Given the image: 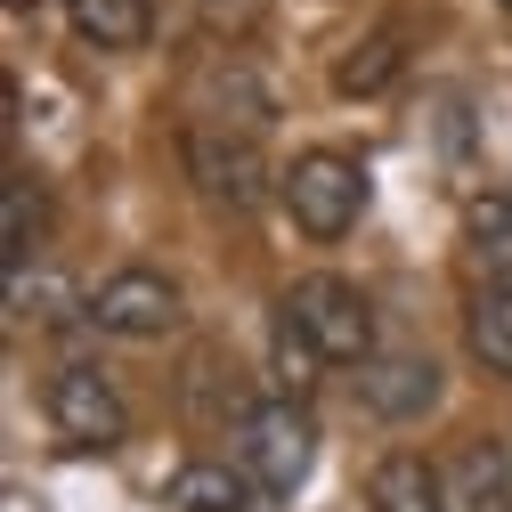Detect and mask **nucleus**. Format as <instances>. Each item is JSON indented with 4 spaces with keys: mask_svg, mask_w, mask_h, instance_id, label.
I'll return each mask as SVG.
<instances>
[{
    "mask_svg": "<svg viewBox=\"0 0 512 512\" xmlns=\"http://www.w3.org/2000/svg\"><path fill=\"white\" fill-rule=\"evenodd\" d=\"M464 261L488 285H512V196H472V212H464Z\"/></svg>",
    "mask_w": 512,
    "mask_h": 512,
    "instance_id": "nucleus-13",
    "label": "nucleus"
},
{
    "mask_svg": "<svg viewBox=\"0 0 512 512\" xmlns=\"http://www.w3.org/2000/svg\"><path fill=\"white\" fill-rule=\"evenodd\" d=\"M9 309L17 317H90V293H74L57 269H9Z\"/></svg>",
    "mask_w": 512,
    "mask_h": 512,
    "instance_id": "nucleus-16",
    "label": "nucleus"
},
{
    "mask_svg": "<svg viewBox=\"0 0 512 512\" xmlns=\"http://www.w3.org/2000/svg\"><path fill=\"white\" fill-rule=\"evenodd\" d=\"M0 236H9V269H33V236H41V196L25 179H9L0 196Z\"/></svg>",
    "mask_w": 512,
    "mask_h": 512,
    "instance_id": "nucleus-18",
    "label": "nucleus"
},
{
    "mask_svg": "<svg viewBox=\"0 0 512 512\" xmlns=\"http://www.w3.org/2000/svg\"><path fill=\"white\" fill-rule=\"evenodd\" d=\"M496 9H504V17H512V0H496Z\"/></svg>",
    "mask_w": 512,
    "mask_h": 512,
    "instance_id": "nucleus-20",
    "label": "nucleus"
},
{
    "mask_svg": "<svg viewBox=\"0 0 512 512\" xmlns=\"http://www.w3.org/2000/svg\"><path fill=\"white\" fill-rule=\"evenodd\" d=\"M66 25H74L90 49H147L155 0H66Z\"/></svg>",
    "mask_w": 512,
    "mask_h": 512,
    "instance_id": "nucleus-12",
    "label": "nucleus"
},
{
    "mask_svg": "<svg viewBox=\"0 0 512 512\" xmlns=\"http://www.w3.org/2000/svg\"><path fill=\"white\" fill-rule=\"evenodd\" d=\"M187 98H196V114L220 122V131H252L261 139L277 122V82L252 66V49H204L196 74H187Z\"/></svg>",
    "mask_w": 512,
    "mask_h": 512,
    "instance_id": "nucleus-6",
    "label": "nucleus"
},
{
    "mask_svg": "<svg viewBox=\"0 0 512 512\" xmlns=\"http://www.w3.org/2000/svg\"><path fill=\"white\" fill-rule=\"evenodd\" d=\"M252 472H236V464H220V456H196V464H179L171 472V504L179 512H252Z\"/></svg>",
    "mask_w": 512,
    "mask_h": 512,
    "instance_id": "nucleus-11",
    "label": "nucleus"
},
{
    "mask_svg": "<svg viewBox=\"0 0 512 512\" xmlns=\"http://www.w3.org/2000/svg\"><path fill=\"white\" fill-rule=\"evenodd\" d=\"M447 504L456 512H512V447L504 439H464L447 464Z\"/></svg>",
    "mask_w": 512,
    "mask_h": 512,
    "instance_id": "nucleus-9",
    "label": "nucleus"
},
{
    "mask_svg": "<svg viewBox=\"0 0 512 512\" xmlns=\"http://www.w3.org/2000/svg\"><path fill=\"white\" fill-rule=\"evenodd\" d=\"M366 504L374 512H456L447 504V472H431L415 447H391V456L366 472Z\"/></svg>",
    "mask_w": 512,
    "mask_h": 512,
    "instance_id": "nucleus-10",
    "label": "nucleus"
},
{
    "mask_svg": "<svg viewBox=\"0 0 512 512\" xmlns=\"http://www.w3.org/2000/svg\"><path fill=\"white\" fill-rule=\"evenodd\" d=\"M196 17H204V33L220 49H244L252 33L269 25V0H196Z\"/></svg>",
    "mask_w": 512,
    "mask_h": 512,
    "instance_id": "nucleus-19",
    "label": "nucleus"
},
{
    "mask_svg": "<svg viewBox=\"0 0 512 512\" xmlns=\"http://www.w3.org/2000/svg\"><path fill=\"white\" fill-rule=\"evenodd\" d=\"M90 326L114 334V342H171V334L187 326V293H179V277H163V269H147V261L106 269V277L90 285Z\"/></svg>",
    "mask_w": 512,
    "mask_h": 512,
    "instance_id": "nucleus-3",
    "label": "nucleus"
},
{
    "mask_svg": "<svg viewBox=\"0 0 512 512\" xmlns=\"http://www.w3.org/2000/svg\"><path fill=\"white\" fill-rule=\"evenodd\" d=\"M179 155H187V179H196V196L212 212H261L277 196V179H285V171H269L252 131H220V122H187Z\"/></svg>",
    "mask_w": 512,
    "mask_h": 512,
    "instance_id": "nucleus-2",
    "label": "nucleus"
},
{
    "mask_svg": "<svg viewBox=\"0 0 512 512\" xmlns=\"http://www.w3.org/2000/svg\"><path fill=\"white\" fill-rule=\"evenodd\" d=\"M277 204L293 212V228H301L309 244H334V236H350L358 212H366V163L342 155V147H301V155L285 163V179H277Z\"/></svg>",
    "mask_w": 512,
    "mask_h": 512,
    "instance_id": "nucleus-1",
    "label": "nucleus"
},
{
    "mask_svg": "<svg viewBox=\"0 0 512 512\" xmlns=\"http://www.w3.org/2000/svg\"><path fill=\"white\" fill-rule=\"evenodd\" d=\"M41 407H49V423H57L66 447H122V439H131V399H122V382L106 366H90V358L57 366Z\"/></svg>",
    "mask_w": 512,
    "mask_h": 512,
    "instance_id": "nucleus-4",
    "label": "nucleus"
},
{
    "mask_svg": "<svg viewBox=\"0 0 512 512\" xmlns=\"http://www.w3.org/2000/svg\"><path fill=\"white\" fill-rule=\"evenodd\" d=\"M358 407L374 423H415L439 407V358L431 350H374L358 366Z\"/></svg>",
    "mask_w": 512,
    "mask_h": 512,
    "instance_id": "nucleus-8",
    "label": "nucleus"
},
{
    "mask_svg": "<svg viewBox=\"0 0 512 512\" xmlns=\"http://www.w3.org/2000/svg\"><path fill=\"white\" fill-rule=\"evenodd\" d=\"M399 66H407L399 33H366V41H350V49L334 57V90H342V98H374V90L399 82Z\"/></svg>",
    "mask_w": 512,
    "mask_h": 512,
    "instance_id": "nucleus-14",
    "label": "nucleus"
},
{
    "mask_svg": "<svg viewBox=\"0 0 512 512\" xmlns=\"http://www.w3.org/2000/svg\"><path fill=\"white\" fill-rule=\"evenodd\" d=\"M269 366H277V399H309L317 374H326V350L301 334V317L277 301V334H269Z\"/></svg>",
    "mask_w": 512,
    "mask_h": 512,
    "instance_id": "nucleus-15",
    "label": "nucleus"
},
{
    "mask_svg": "<svg viewBox=\"0 0 512 512\" xmlns=\"http://www.w3.org/2000/svg\"><path fill=\"white\" fill-rule=\"evenodd\" d=\"M285 309L301 317V334L326 350V366H366L374 358V301L350 277H301L285 293Z\"/></svg>",
    "mask_w": 512,
    "mask_h": 512,
    "instance_id": "nucleus-7",
    "label": "nucleus"
},
{
    "mask_svg": "<svg viewBox=\"0 0 512 512\" xmlns=\"http://www.w3.org/2000/svg\"><path fill=\"white\" fill-rule=\"evenodd\" d=\"M472 350H480L496 374H512V285H488V293L472 301Z\"/></svg>",
    "mask_w": 512,
    "mask_h": 512,
    "instance_id": "nucleus-17",
    "label": "nucleus"
},
{
    "mask_svg": "<svg viewBox=\"0 0 512 512\" xmlns=\"http://www.w3.org/2000/svg\"><path fill=\"white\" fill-rule=\"evenodd\" d=\"M236 439H244V472L261 496H293L317 464V423L301 415V399H261L236 423Z\"/></svg>",
    "mask_w": 512,
    "mask_h": 512,
    "instance_id": "nucleus-5",
    "label": "nucleus"
}]
</instances>
